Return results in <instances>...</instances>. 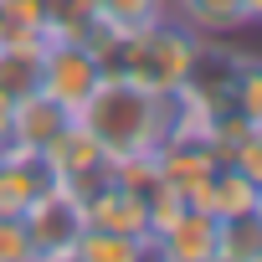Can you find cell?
Segmentation results:
<instances>
[{
    "label": "cell",
    "instance_id": "cell-15",
    "mask_svg": "<svg viewBox=\"0 0 262 262\" xmlns=\"http://www.w3.org/2000/svg\"><path fill=\"white\" fill-rule=\"evenodd\" d=\"M72 252H77V262H139L144 236H123V231H98V226H88Z\"/></svg>",
    "mask_w": 262,
    "mask_h": 262
},
{
    "label": "cell",
    "instance_id": "cell-20",
    "mask_svg": "<svg viewBox=\"0 0 262 262\" xmlns=\"http://www.w3.org/2000/svg\"><path fill=\"white\" fill-rule=\"evenodd\" d=\"M0 21H6V31H47L41 0H0Z\"/></svg>",
    "mask_w": 262,
    "mask_h": 262
},
{
    "label": "cell",
    "instance_id": "cell-17",
    "mask_svg": "<svg viewBox=\"0 0 262 262\" xmlns=\"http://www.w3.org/2000/svg\"><path fill=\"white\" fill-rule=\"evenodd\" d=\"M221 252H231L242 262H262V216L247 211V216L221 221Z\"/></svg>",
    "mask_w": 262,
    "mask_h": 262
},
{
    "label": "cell",
    "instance_id": "cell-10",
    "mask_svg": "<svg viewBox=\"0 0 262 262\" xmlns=\"http://www.w3.org/2000/svg\"><path fill=\"white\" fill-rule=\"evenodd\" d=\"M47 185H52V170L41 155L0 149V216H21Z\"/></svg>",
    "mask_w": 262,
    "mask_h": 262
},
{
    "label": "cell",
    "instance_id": "cell-18",
    "mask_svg": "<svg viewBox=\"0 0 262 262\" xmlns=\"http://www.w3.org/2000/svg\"><path fill=\"white\" fill-rule=\"evenodd\" d=\"M226 165H236L252 185H262V128H242L226 149Z\"/></svg>",
    "mask_w": 262,
    "mask_h": 262
},
{
    "label": "cell",
    "instance_id": "cell-9",
    "mask_svg": "<svg viewBox=\"0 0 262 262\" xmlns=\"http://www.w3.org/2000/svg\"><path fill=\"white\" fill-rule=\"evenodd\" d=\"M82 216L98 231H123V236H144L149 242V206L134 190H123L118 180H108L93 201H82Z\"/></svg>",
    "mask_w": 262,
    "mask_h": 262
},
{
    "label": "cell",
    "instance_id": "cell-3",
    "mask_svg": "<svg viewBox=\"0 0 262 262\" xmlns=\"http://www.w3.org/2000/svg\"><path fill=\"white\" fill-rule=\"evenodd\" d=\"M47 170H52V180L72 195V201H93L108 180H113V160L103 155V144L88 134V128L72 118L67 128H62V134L47 144Z\"/></svg>",
    "mask_w": 262,
    "mask_h": 262
},
{
    "label": "cell",
    "instance_id": "cell-2",
    "mask_svg": "<svg viewBox=\"0 0 262 262\" xmlns=\"http://www.w3.org/2000/svg\"><path fill=\"white\" fill-rule=\"evenodd\" d=\"M195 47L201 36L185 31L175 16L134 31V36H123L108 57H103V72H123V77H134L139 88L149 93H165V88H180L190 77V62H195Z\"/></svg>",
    "mask_w": 262,
    "mask_h": 262
},
{
    "label": "cell",
    "instance_id": "cell-26",
    "mask_svg": "<svg viewBox=\"0 0 262 262\" xmlns=\"http://www.w3.org/2000/svg\"><path fill=\"white\" fill-rule=\"evenodd\" d=\"M252 211H257V216H262V185H257V206H252Z\"/></svg>",
    "mask_w": 262,
    "mask_h": 262
},
{
    "label": "cell",
    "instance_id": "cell-11",
    "mask_svg": "<svg viewBox=\"0 0 262 262\" xmlns=\"http://www.w3.org/2000/svg\"><path fill=\"white\" fill-rule=\"evenodd\" d=\"M170 16L195 36H236V31H247L242 0H170Z\"/></svg>",
    "mask_w": 262,
    "mask_h": 262
},
{
    "label": "cell",
    "instance_id": "cell-12",
    "mask_svg": "<svg viewBox=\"0 0 262 262\" xmlns=\"http://www.w3.org/2000/svg\"><path fill=\"white\" fill-rule=\"evenodd\" d=\"M252 206H257V185L236 165H216L211 180H206V211L216 221H231V216H247Z\"/></svg>",
    "mask_w": 262,
    "mask_h": 262
},
{
    "label": "cell",
    "instance_id": "cell-7",
    "mask_svg": "<svg viewBox=\"0 0 262 262\" xmlns=\"http://www.w3.org/2000/svg\"><path fill=\"white\" fill-rule=\"evenodd\" d=\"M170 262H211L216 252H221V221L211 216V211H201V206H180V216L165 226V231H155L149 236Z\"/></svg>",
    "mask_w": 262,
    "mask_h": 262
},
{
    "label": "cell",
    "instance_id": "cell-1",
    "mask_svg": "<svg viewBox=\"0 0 262 262\" xmlns=\"http://www.w3.org/2000/svg\"><path fill=\"white\" fill-rule=\"evenodd\" d=\"M72 118L103 144L108 160H128L139 149H155V93L123 72H103V82L82 98V108Z\"/></svg>",
    "mask_w": 262,
    "mask_h": 262
},
{
    "label": "cell",
    "instance_id": "cell-27",
    "mask_svg": "<svg viewBox=\"0 0 262 262\" xmlns=\"http://www.w3.org/2000/svg\"><path fill=\"white\" fill-rule=\"evenodd\" d=\"M0 36H6V21H0Z\"/></svg>",
    "mask_w": 262,
    "mask_h": 262
},
{
    "label": "cell",
    "instance_id": "cell-14",
    "mask_svg": "<svg viewBox=\"0 0 262 262\" xmlns=\"http://www.w3.org/2000/svg\"><path fill=\"white\" fill-rule=\"evenodd\" d=\"M226 108H231L247 128H262V57L242 52V62H236V72H231Z\"/></svg>",
    "mask_w": 262,
    "mask_h": 262
},
{
    "label": "cell",
    "instance_id": "cell-5",
    "mask_svg": "<svg viewBox=\"0 0 262 262\" xmlns=\"http://www.w3.org/2000/svg\"><path fill=\"white\" fill-rule=\"evenodd\" d=\"M21 226H26L36 257H41V252H72L77 236L88 231V216H82V201H72V195L52 180V185L21 211Z\"/></svg>",
    "mask_w": 262,
    "mask_h": 262
},
{
    "label": "cell",
    "instance_id": "cell-22",
    "mask_svg": "<svg viewBox=\"0 0 262 262\" xmlns=\"http://www.w3.org/2000/svg\"><path fill=\"white\" fill-rule=\"evenodd\" d=\"M242 11H247V26H262V0H242Z\"/></svg>",
    "mask_w": 262,
    "mask_h": 262
},
{
    "label": "cell",
    "instance_id": "cell-25",
    "mask_svg": "<svg viewBox=\"0 0 262 262\" xmlns=\"http://www.w3.org/2000/svg\"><path fill=\"white\" fill-rule=\"evenodd\" d=\"M211 262H242V257H231V252H216V257H211Z\"/></svg>",
    "mask_w": 262,
    "mask_h": 262
},
{
    "label": "cell",
    "instance_id": "cell-4",
    "mask_svg": "<svg viewBox=\"0 0 262 262\" xmlns=\"http://www.w3.org/2000/svg\"><path fill=\"white\" fill-rule=\"evenodd\" d=\"M98 82H103V57H98L88 41H77V36H47L41 77H36V88H41L47 98H57L67 113H77L82 98H88Z\"/></svg>",
    "mask_w": 262,
    "mask_h": 262
},
{
    "label": "cell",
    "instance_id": "cell-16",
    "mask_svg": "<svg viewBox=\"0 0 262 262\" xmlns=\"http://www.w3.org/2000/svg\"><path fill=\"white\" fill-rule=\"evenodd\" d=\"M41 21H47V36H82L98 11L93 0H41Z\"/></svg>",
    "mask_w": 262,
    "mask_h": 262
},
{
    "label": "cell",
    "instance_id": "cell-8",
    "mask_svg": "<svg viewBox=\"0 0 262 262\" xmlns=\"http://www.w3.org/2000/svg\"><path fill=\"white\" fill-rule=\"evenodd\" d=\"M41 52H47V31H6L0 36V93L11 103L36 93Z\"/></svg>",
    "mask_w": 262,
    "mask_h": 262
},
{
    "label": "cell",
    "instance_id": "cell-24",
    "mask_svg": "<svg viewBox=\"0 0 262 262\" xmlns=\"http://www.w3.org/2000/svg\"><path fill=\"white\" fill-rule=\"evenodd\" d=\"M36 262H77V252H41Z\"/></svg>",
    "mask_w": 262,
    "mask_h": 262
},
{
    "label": "cell",
    "instance_id": "cell-21",
    "mask_svg": "<svg viewBox=\"0 0 262 262\" xmlns=\"http://www.w3.org/2000/svg\"><path fill=\"white\" fill-rule=\"evenodd\" d=\"M6 144H11V98L0 93V149H6Z\"/></svg>",
    "mask_w": 262,
    "mask_h": 262
},
{
    "label": "cell",
    "instance_id": "cell-6",
    "mask_svg": "<svg viewBox=\"0 0 262 262\" xmlns=\"http://www.w3.org/2000/svg\"><path fill=\"white\" fill-rule=\"evenodd\" d=\"M67 123H72V113L36 88V93H26V98L11 103V144L6 149H16V155H47V144L62 134Z\"/></svg>",
    "mask_w": 262,
    "mask_h": 262
},
{
    "label": "cell",
    "instance_id": "cell-23",
    "mask_svg": "<svg viewBox=\"0 0 262 262\" xmlns=\"http://www.w3.org/2000/svg\"><path fill=\"white\" fill-rule=\"evenodd\" d=\"M139 262H170V257H165V252H160L155 242H144V252H139Z\"/></svg>",
    "mask_w": 262,
    "mask_h": 262
},
{
    "label": "cell",
    "instance_id": "cell-19",
    "mask_svg": "<svg viewBox=\"0 0 262 262\" xmlns=\"http://www.w3.org/2000/svg\"><path fill=\"white\" fill-rule=\"evenodd\" d=\"M0 262H36V247H31L21 216H0Z\"/></svg>",
    "mask_w": 262,
    "mask_h": 262
},
{
    "label": "cell",
    "instance_id": "cell-13",
    "mask_svg": "<svg viewBox=\"0 0 262 262\" xmlns=\"http://www.w3.org/2000/svg\"><path fill=\"white\" fill-rule=\"evenodd\" d=\"M93 11L113 36H134V31L170 16V0H93Z\"/></svg>",
    "mask_w": 262,
    "mask_h": 262
}]
</instances>
